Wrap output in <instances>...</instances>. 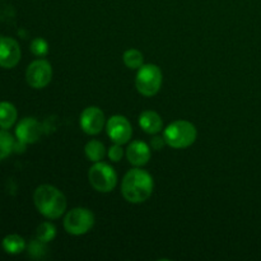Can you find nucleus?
Wrapping results in <instances>:
<instances>
[{
  "instance_id": "obj_1",
  "label": "nucleus",
  "mask_w": 261,
  "mask_h": 261,
  "mask_svg": "<svg viewBox=\"0 0 261 261\" xmlns=\"http://www.w3.org/2000/svg\"><path fill=\"white\" fill-rule=\"evenodd\" d=\"M154 189V181L149 172L135 167L124 176L121 182V194L126 201L140 204L150 198Z\"/></svg>"
},
{
  "instance_id": "obj_2",
  "label": "nucleus",
  "mask_w": 261,
  "mask_h": 261,
  "mask_svg": "<svg viewBox=\"0 0 261 261\" xmlns=\"http://www.w3.org/2000/svg\"><path fill=\"white\" fill-rule=\"evenodd\" d=\"M33 201L37 211L47 219H58L65 213L66 198L58 188L41 185L33 194Z\"/></svg>"
},
{
  "instance_id": "obj_3",
  "label": "nucleus",
  "mask_w": 261,
  "mask_h": 261,
  "mask_svg": "<svg viewBox=\"0 0 261 261\" xmlns=\"http://www.w3.org/2000/svg\"><path fill=\"white\" fill-rule=\"evenodd\" d=\"M198 132L195 125L186 120H177L163 130V138L168 147L175 149H184L195 143Z\"/></svg>"
},
{
  "instance_id": "obj_4",
  "label": "nucleus",
  "mask_w": 261,
  "mask_h": 261,
  "mask_svg": "<svg viewBox=\"0 0 261 261\" xmlns=\"http://www.w3.org/2000/svg\"><path fill=\"white\" fill-rule=\"evenodd\" d=\"M163 75L161 69L154 64H143L138 69L135 87L138 92L145 97H152L160 92Z\"/></svg>"
},
{
  "instance_id": "obj_5",
  "label": "nucleus",
  "mask_w": 261,
  "mask_h": 261,
  "mask_svg": "<svg viewBox=\"0 0 261 261\" xmlns=\"http://www.w3.org/2000/svg\"><path fill=\"white\" fill-rule=\"evenodd\" d=\"M88 180L98 193H110L117 185V175L114 168L105 162H96L88 171Z\"/></svg>"
},
{
  "instance_id": "obj_6",
  "label": "nucleus",
  "mask_w": 261,
  "mask_h": 261,
  "mask_svg": "<svg viewBox=\"0 0 261 261\" xmlns=\"http://www.w3.org/2000/svg\"><path fill=\"white\" fill-rule=\"evenodd\" d=\"M94 224V214L87 208H74L64 218V228L73 236L88 233Z\"/></svg>"
},
{
  "instance_id": "obj_7",
  "label": "nucleus",
  "mask_w": 261,
  "mask_h": 261,
  "mask_svg": "<svg viewBox=\"0 0 261 261\" xmlns=\"http://www.w3.org/2000/svg\"><path fill=\"white\" fill-rule=\"evenodd\" d=\"M25 79L27 83L32 88L41 89L45 88L53 79V68L48 61L43 59H38L28 65L25 71Z\"/></svg>"
},
{
  "instance_id": "obj_8",
  "label": "nucleus",
  "mask_w": 261,
  "mask_h": 261,
  "mask_svg": "<svg viewBox=\"0 0 261 261\" xmlns=\"http://www.w3.org/2000/svg\"><path fill=\"white\" fill-rule=\"evenodd\" d=\"M107 135L116 144H126L132 139L133 127L129 120L121 115H114L106 122Z\"/></svg>"
},
{
  "instance_id": "obj_9",
  "label": "nucleus",
  "mask_w": 261,
  "mask_h": 261,
  "mask_svg": "<svg viewBox=\"0 0 261 261\" xmlns=\"http://www.w3.org/2000/svg\"><path fill=\"white\" fill-rule=\"evenodd\" d=\"M82 130L88 135H97L103 130L106 125L105 114L99 107L89 106L83 110L79 119Z\"/></svg>"
},
{
  "instance_id": "obj_10",
  "label": "nucleus",
  "mask_w": 261,
  "mask_h": 261,
  "mask_svg": "<svg viewBox=\"0 0 261 261\" xmlns=\"http://www.w3.org/2000/svg\"><path fill=\"white\" fill-rule=\"evenodd\" d=\"M42 135V125L33 117H24L15 127V137L24 144H33L38 142Z\"/></svg>"
},
{
  "instance_id": "obj_11",
  "label": "nucleus",
  "mask_w": 261,
  "mask_h": 261,
  "mask_svg": "<svg viewBox=\"0 0 261 261\" xmlns=\"http://www.w3.org/2000/svg\"><path fill=\"white\" fill-rule=\"evenodd\" d=\"M20 47L17 41L12 37H0V66L12 69L19 63Z\"/></svg>"
},
{
  "instance_id": "obj_12",
  "label": "nucleus",
  "mask_w": 261,
  "mask_h": 261,
  "mask_svg": "<svg viewBox=\"0 0 261 261\" xmlns=\"http://www.w3.org/2000/svg\"><path fill=\"white\" fill-rule=\"evenodd\" d=\"M126 158L135 167H143L150 160V147L142 140H134L127 147Z\"/></svg>"
},
{
  "instance_id": "obj_13",
  "label": "nucleus",
  "mask_w": 261,
  "mask_h": 261,
  "mask_svg": "<svg viewBox=\"0 0 261 261\" xmlns=\"http://www.w3.org/2000/svg\"><path fill=\"white\" fill-rule=\"evenodd\" d=\"M139 125L147 134H158L163 129L162 117L155 111L148 110L140 114L139 116Z\"/></svg>"
},
{
  "instance_id": "obj_14",
  "label": "nucleus",
  "mask_w": 261,
  "mask_h": 261,
  "mask_svg": "<svg viewBox=\"0 0 261 261\" xmlns=\"http://www.w3.org/2000/svg\"><path fill=\"white\" fill-rule=\"evenodd\" d=\"M17 109L10 102H0V127L10 129L17 121Z\"/></svg>"
},
{
  "instance_id": "obj_15",
  "label": "nucleus",
  "mask_w": 261,
  "mask_h": 261,
  "mask_svg": "<svg viewBox=\"0 0 261 261\" xmlns=\"http://www.w3.org/2000/svg\"><path fill=\"white\" fill-rule=\"evenodd\" d=\"M84 153H86V157L91 162H101L105 155H106V148H105L103 143L93 139L87 143L86 147H84Z\"/></svg>"
},
{
  "instance_id": "obj_16",
  "label": "nucleus",
  "mask_w": 261,
  "mask_h": 261,
  "mask_svg": "<svg viewBox=\"0 0 261 261\" xmlns=\"http://www.w3.org/2000/svg\"><path fill=\"white\" fill-rule=\"evenodd\" d=\"M3 249L7 254L10 255H18L20 252L24 251L25 249V241L23 237L19 234H8L4 240H3Z\"/></svg>"
},
{
  "instance_id": "obj_17",
  "label": "nucleus",
  "mask_w": 261,
  "mask_h": 261,
  "mask_svg": "<svg viewBox=\"0 0 261 261\" xmlns=\"http://www.w3.org/2000/svg\"><path fill=\"white\" fill-rule=\"evenodd\" d=\"M14 139L12 134L0 127V160H4L14 150Z\"/></svg>"
},
{
  "instance_id": "obj_18",
  "label": "nucleus",
  "mask_w": 261,
  "mask_h": 261,
  "mask_svg": "<svg viewBox=\"0 0 261 261\" xmlns=\"http://www.w3.org/2000/svg\"><path fill=\"white\" fill-rule=\"evenodd\" d=\"M122 60H124V64L129 69H139L143 65L144 56L137 48H129L122 55Z\"/></svg>"
},
{
  "instance_id": "obj_19",
  "label": "nucleus",
  "mask_w": 261,
  "mask_h": 261,
  "mask_svg": "<svg viewBox=\"0 0 261 261\" xmlns=\"http://www.w3.org/2000/svg\"><path fill=\"white\" fill-rule=\"evenodd\" d=\"M56 236V228L53 223L50 222H43L36 229V239L41 240L42 242H48L53 241Z\"/></svg>"
},
{
  "instance_id": "obj_20",
  "label": "nucleus",
  "mask_w": 261,
  "mask_h": 261,
  "mask_svg": "<svg viewBox=\"0 0 261 261\" xmlns=\"http://www.w3.org/2000/svg\"><path fill=\"white\" fill-rule=\"evenodd\" d=\"M47 252V247H46V242H42L41 240L35 239L30 242L28 245V254L33 259H42Z\"/></svg>"
},
{
  "instance_id": "obj_21",
  "label": "nucleus",
  "mask_w": 261,
  "mask_h": 261,
  "mask_svg": "<svg viewBox=\"0 0 261 261\" xmlns=\"http://www.w3.org/2000/svg\"><path fill=\"white\" fill-rule=\"evenodd\" d=\"M31 51L36 56H45L48 53V43L43 38L37 37L31 42Z\"/></svg>"
},
{
  "instance_id": "obj_22",
  "label": "nucleus",
  "mask_w": 261,
  "mask_h": 261,
  "mask_svg": "<svg viewBox=\"0 0 261 261\" xmlns=\"http://www.w3.org/2000/svg\"><path fill=\"white\" fill-rule=\"evenodd\" d=\"M107 155H109V158L111 160V162H119V161H121L122 155H124L122 145L114 143V145H111V147L109 148V150H107Z\"/></svg>"
},
{
  "instance_id": "obj_23",
  "label": "nucleus",
  "mask_w": 261,
  "mask_h": 261,
  "mask_svg": "<svg viewBox=\"0 0 261 261\" xmlns=\"http://www.w3.org/2000/svg\"><path fill=\"white\" fill-rule=\"evenodd\" d=\"M165 145H167V143H166L165 138L163 137H154L152 140H150V149H154V150H161L163 149V147Z\"/></svg>"
}]
</instances>
